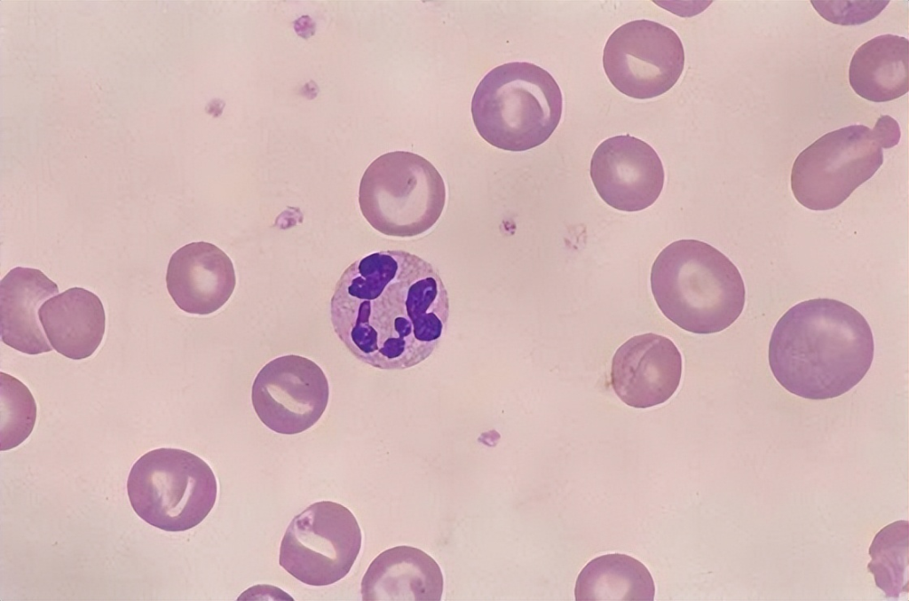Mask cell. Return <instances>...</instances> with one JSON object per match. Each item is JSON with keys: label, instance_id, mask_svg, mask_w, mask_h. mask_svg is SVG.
Instances as JSON below:
<instances>
[{"label": "cell", "instance_id": "7402d4cb", "mask_svg": "<svg viewBox=\"0 0 909 601\" xmlns=\"http://www.w3.org/2000/svg\"><path fill=\"white\" fill-rule=\"evenodd\" d=\"M873 131L881 141L883 148H891L899 142V125L896 120L889 115H881L877 120Z\"/></svg>", "mask_w": 909, "mask_h": 601}, {"label": "cell", "instance_id": "ffe728a7", "mask_svg": "<svg viewBox=\"0 0 909 601\" xmlns=\"http://www.w3.org/2000/svg\"><path fill=\"white\" fill-rule=\"evenodd\" d=\"M1 450L11 449L31 433L36 418V404L28 388L18 379L0 373Z\"/></svg>", "mask_w": 909, "mask_h": 601}, {"label": "cell", "instance_id": "7a4b0ae2", "mask_svg": "<svg viewBox=\"0 0 909 601\" xmlns=\"http://www.w3.org/2000/svg\"><path fill=\"white\" fill-rule=\"evenodd\" d=\"M874 342L866 318L851 306L818 298L790 308L773 328L770 368L788 392L810 400L838 397L869 371Z\"/></svg>", "mask_w": 909, "mask_h": 601}, {"label": "cell", "instance_id": "2e32d148", "mask_svg": "<svg viewBox=\"0 0 909 601\" xmlns=\"http://www.w3.org/2000/svg\"><path fill=\"white\" fill-rule=\"evenodd\" d=\"M38 314L51 347L69 359L91 356L102 341L104 307L95 293L84 288L73 287L47 300Z\"/></svg>", "mask_w": 909, "mask_h": 601}, {"label": "cell", "instance_id": "5b68a950", "mask_svg": "<svg viewBox=\"0 0 909 601\" xmlns=\"http://www.w3.org/2000/svg\"><path fill=\"white\" fill-rule=\"evenodd\" d=\"M446 196L444 180L429 160L395 151L368 167L360 183L359 204L365 219L380 233L411 238L435 225Z\"/></svg>", "mask_w": 909, "mask_h": 601}, {"label": "cell", "instance_id": "e0dca14e", "mask_svg": "<svg viewBox=\"0 0 909 601\" xmlns=\"http://www.w3.org/2000/svg\"><path fill=\"white\" fill-rule=\"evenodd\" d=\"M908 46L905 37L878 35L855 51L849 68L853 90L872 102H887L908 91Z\"/></svg>", "mask_w": 909, "mask_h": 601}, {"label": "cell", "instance_id": "ba28073f", "mask_svg": "<svg viewBox=\"0 0 909 601\" xmlns=\"http://www.w3.org/2000/svg\"><path fill=\"white\" fill-rule=\"evenodd\" d=\"M361 542L360 527L348 508L317 502L291 520L281 543L279 564L304 584L328 586L350 572Z\"/></svg>", "mask_w": 909, "mask_h": 601}, {"label": "cell", "instance_id": "d6986e66", "mask_svg": "<svg viewBox=\"0 0 909 601\" xmlns=\"http://www.w3.org/2000/svg\"><path fill=\"white\" fill-rule=\"evenodd\" d=\"M867 566L875 584L889 598L908 591V521L898 520L883 527L869 549Z\"/></svg>", "mask_w": 909, "mask_h": 601}, {"label": "cell", "instance_id": "9c48e42d", "mask_svg": "<svg viewBox=\"0 0 909 601\" xmlns=\"http://www.w3.org/2000/svg\"><path fill=\"white\" fill-rule=\"evenodd\" d=\"M684 50L671 28L648 20L628 22L608 38L603 66L611 83L630 98L658 97L678 81Z\"/></svg>", "mask_w": 909, "mask_h": 601}, {"label": "cell", "instance_id": "7c38bea8", "mask_svg": "<svg viewBox=\"0 0 909 601\" xmlns=\"http://www.w3.org/2000/svg\"><path fill=\"white\" fill-rule=\"evenodd\" d=\"M682 376L681 354L669 339L655 333L632 337L615 352L611 383L627 405L646 409L667 402Z\"/></svg>", "mask_w": 909, "mask_h": 601}, {"label": "cell", "instance_id": "8fae6325", "mask_svg": "<svg viewBox=\"0 0 909 601\" xmlns=\"http://www.w3.org/2000/svg\"><path fill=\"white\" fill-rule=\"evenodd\" d=\"M590 177L601 199L612 207L636 212L652 206L665 180L655 150L629 135L610 137L596 149Z\"/></svg>", "mask_w": 909, "mask_h": 601}, {"label": "cell", "instance_id": "6da1fadb", "mask_svg": "<svg viewBox=\"0 0 909 601\" xmlns=\"http://www.w3.org/2000/svg\"><path fill=\"white\" fill-rule=\"evenodd\" d=\"M449 298L438 270L404 250L352 263L330 301L334 331L358 360L381 370L414 367L438 347Z\"/></svg>", "mask_w": 909, "mask_h": 601}, {"label": "cell", "instance_id": "3957f363", "mask_svg": "<svg viewBox=\"0 0 909 601\" xmlns=\"http://www.w3.org/2000/svg\"><path fill=\"white\" fill-rule=\"evenodd\" d=\"M650 279L663 315L692 333L728 328L745 306L746 289L738 268L703 241L682 239L667 246L655 259Z\"/></svg>", "mask_w": 909, "mask_h": 601}, {"label": "cell", "instance_id": "277c9868", "mask_svg": "<svg viewBox=\"0 0 909 601\" xmlns=\"http://www.w3.org/2000/svg\"><path fill=\"white\" fill-rule=\"evenodd\" d=\"M562 110V92L553 76L529 62L494 67L480 81L471 100L472 120L481 137L510 152L547 141Z\"/></svg>", "mask_w": 909, "mask_h": 601}, {"label": "cell", "instance_id": "ac0fdd59", "mask_svg": "<svg viewBox=\"0 0 909 601\" xmlns=\"http://www.w3.org/2000/svg\"><path fill=\"white\" fill-rule=\"evenodd\" d=\"M652 574L639 560L620 553L589 561L578 575L576 601H653Z\"/></svg>", "mask_w": 909, "mask_h": 601}, {"label": "cell", "instance_id": "52a82bcc", "mask_svg": "<svg viewBox=\"0 0 909 601\" xmlns=\"http://www.w3.org/2000/svg\"><path fill=\"white\" fill-rule=\"evenodd\" d=\"M882 144L864 125L825 134L795 159L791 189L796 200L811 210L840 206L883 163Z\"/></svg>", "mask_w": 909, "mask_h": 601}, {"label": "cell", "instance_id": "8992f818", "mask_svg": "<svg viewBox=\"0 0 909 601\" xmlns=\"http://www.w3.org/2000/svg\"><path fill=\"white\" fill-rule=\"evenodd\" d=\"M127 493L134 511L164 531H186L212 510L217 482L209 465L186 450L161 448L143 455L131 467Z\"/></svg>", "mask_w": 909, "mask_h": 601}, {"label": "cell", "instance_id": "9a60e30c", "mask_svg": "<svg viewBox=\"0 0 909 601\" xmlns=\"http://www.w3.org/2000/svg\"><path fill=\"white\" fill-rule=\"evenodd\" d=\"M58 285L41 270L16 267L1 280V339L7 346L28 355L52 350L39 322V309Z\"/></svg>", "mask_w": 909, "mask_h": 601}, {"label": "cell", "instance_id": "44dd1931", "mask_svg": "<svg viewBox=\"0 0 909 601\" xmlns=\"http://www.w3.org/2000/svg\"><path fill=\"white\" fill-rule=\"evenodd\" d=\"M815 10L827 21L842 26L864 24L877 17L888 5V0H817L810 1Z\"/></svg>", "mask_w": 909, "mask_h": 601}, {"label": "cell", "instance_id": "5bb4252c", "mask_svg": "<svg viewBox=\"0 0 909 601\" xmlns=\"http://www.w3.org/2000/svg\"><path fill=\"white\" fill-rule=\"evenodd\" d=\"M443 574L424 551L401 545L380 553L369 565L360 592L364 601H439Z\"/></svg>", "mask_w": 909, "mask_h": 601}, {"label": "cell", "instance_id": "4fadbf2b", "mask_svg": "<svg viewBox=\"0 0 909 601\" xmlns=\"http://www.w3.org/2000/svg\"><path fill=\"white\" fill-rule=\"evenodd\" d=\"M167 289L174 302L189 314L209 315L229 300L236 285L233 264L217 246L193 242L170 257Z\"/></svg>", "mask_w": 909, "mask_h": 601}, {"label": "cell", "instance_id": "30bf717a", "mask_svg": "<svg viewBox=\"0 0 909 601\" xmlns=\"http://www.w3.org/2000/svg\"><path fill=\"white\" fill-rule=\"evenodd\" d=\"M329 385L321 368L296 355L277 357L257 373L252 385L254 410L270 430L296 434L311 428L324 413Z\"/></svg>", "mask_w": 909, "mask_h": 601}]
</instances>
